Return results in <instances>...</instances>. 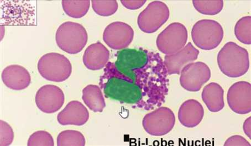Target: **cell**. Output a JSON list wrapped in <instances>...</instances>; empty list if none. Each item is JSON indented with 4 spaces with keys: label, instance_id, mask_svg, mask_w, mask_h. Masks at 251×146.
Returning <instances> with one entry per match:
<instances>
[{
    "label": "cell",
    "instance_id": "484cf974",
    "mask_svg": "<svg viewBox=\"0 0 251 146\" xmlns=\"http://www.w3.org/2000/svg\"><path fill=\"white\" fill-rule=\"evenodd\" d=\"M0 128H1L0 146H8L11 145L14 140L15 137L12 128L9 124L2 120H0Z\"/></svg>",
    "mask_w": 251,
    "mask_h": 146
},
{
    "label": "cell",
    "instance_id": "d4e9b609",
    "mask_svg": "<svg viewBox=\"0 0 251 146\" xmlns=\"http://www.w3.org/2000/svg\"><path fill=\"white\" fill-rule=\"evenodd\" d=\"M54 142L52 136L45 131H38L30 136L28 146H53Z\"/></svg>",
    "mask_w": 251,
    "mask_h": 146
},
{
    "label": "cell",
    "instance_id": "4316f807",
    "mask_svg": "<svg viewBox=\"0 0 251 146\" xmlns=\"http://www.w3.org/2000/svg\"><path fill=\"white\" fill-rule=\"evenodd\" d=\"M225 146H251L250 143L244 137L235 135L229 137L225 142Z\"/></svg>",
    "mask_w": 251,
    "mask_h": 146
},
{
    "label": "cell",
    "instance_id": "2e32d148",
    "mask_svg": "<svg viewBox=\"0 0 251 146\" xmlns=\"http://www.w3.org/2000/svg\"><path fill=\"white\" fill-rule=\"evenodd\" d=\"M109 50L101 42L89 45L85 51L83 61L88 69L97 71L102 69L109 62Z\"/></svg>",
    "mask_w": 251,
    "mask_h": 146
},
{
    "label": "cell",
    "instance_id": "cb8c5ba5",
    "mask_svg": "<svg viewBox=\"0 0 251 146\" xmlns=\"http://www.w3.org/2000/svg\"><path fill=\"white\" fill-rule=\"evenodd\" d=\"M93 10L97 14L103 17L110 16L115 14L118 10V3L115 0L111 1H92Z\"/></svg>",
    "mask_w": 251,
    "mask_h": 146
},
{
    "label": "cell",
    "instance_id": "d6986e66",
    "mask_svg": "<svg viewBox=\"0 0 251 146\" xmlns=\"http://www.w3.org/2000/svg\"><path fill=\"white\" fill-rule=\"evenodd\" d=\"M82 99L86 106L94 112L101 113L106 106L104 97L98 85L89 84L83 90Z\"/></svg>",
    "mask_w": 251,
    "mask_h": 146
},
{
    "label": "cell",
    "instance_id": "9c48e42d",
    "mask_svg": "<svg viewBox=\"0 0 251 146\" xmlns=\"http://www.w3.org/2000/svg\"><path fill=\"white\" fill-rule=\"evenodd\" d=\"M180 83L189 92L200 91L202 85L211 77L210 68L202 62L191 63L185 66L180 72Z\"/></svg>",
    "mask_w": 251,
    "mask_h": 146
},
{
    "label": "cell",
    "instance_id": "ffe728a7",
    "mask_svg": "<svg viewBox=\"0 0 251 146\" xmlns=\"http://www.w3.org/2000/svg\"><path fill=\"white\" fill-rule=\"evenodd\" d=\"M63 9L69 17L74 19H80L85 16L89 10L90 1H62Z\"/></svg>",
    "mask_w": 251,
    "mask_h": 146
},
{
    "label": "cell",
    "instance_id": "44dd1931",
    "mask_svg": "<svg viewBox=\"0 0 251 146\" xmlns=\"http://www.w3.org/2000/svg\"><path fill=\"white\" fill-rule=\"evenodd\" d=\"M57 143L58 146H84L86 140L79 131L65 130L58 135Z\"/></svg>",
    "mask_w": 251,
    "mask_h": 146
},
{
    "label": "cell",
    "instance_id": "9a60e30c",
    "mask_svg": "<svg viewBox=\"0 0 251 146\" xmlns=\"http://www.w3.org/2000/svg\"><path fill=\"white\" fill-rule=\"evenodd\" d=\"M1 78L6 86L15 91L27 88L31 82L29 72L23 66L11 65L4 68Z\"/></svg>",
    "mask_w": 251,
    "mask_h": 146
},
{
    "label": "cell",
    "instance_id": "8fae6325",
    "mask_svg": "<svg viewBox=\"0 0 251 146\" xmlns=\"http://www.w3.org/2000/svg\"><path fill=\"white\" fill-rule=\"evenodd\" d=\"M64 101L62 90L52 84L43 85L38 89L35 97L38 108L46 114L57 112L63 106Z\"/></svg>",
    "mask_w": 251,
    "mask_h": 146
},
{
    "label": "cell",
    "instance_id": "83f0119b",
    "mask_svg": "<svg viewBox=\"0 0 251 146\" xmlns=\"http://www.w3.org/2000/svg\"><path fill=\"white\" fill-rule=\"evenodd\" d=\"M121 3L123 6L127 8L128 10H135L139 9L143 6H144L146 2L145 0H130V1H127V0H121Z\"/></svg>",
    "mask_w": 251,
    "mask_h": 146
},
{
    "label": "cell",
    "instance_id": "ac0fdd59",
    "mask_svg": "<svg viewBox=\"0 0 251 146\" xmlns=\"http://www.w3.org/2000/svg\"><path fill=\"white\" fill-rule=\"evenodd\" d=\"M224 91L220 84L212 83L203 89L201 97L207 108L213 113L222 110L225 106Z\"/></svg>",
    "mask_w": 251,
    "mask_h": 146
},
{
    "label": "cell",
    "instance_id": "4fadbf2b",
    "mask_svg": "<svg viewBox=\"0 0 251 146\" xmlns=\"http://www.w3.org/2000/svg\"><path fill=\"white\" fill-rule=\"evenodd\" d=\"M199 51L188 42L182 49L176 53L167 55L164 57V63L168 74L170 75H179L183 68L193 63L198 59Z\"/></svg>",
    "mask_w": 251,
    "mask_h": 146
},
{
    "label": "cell",
    "instance_id": "52a82bcc",
    "mask_svg": "<svg viewBox=\"0 0 251 146\" xmlns=\"http://www.w3.org/2000/svg\"><path fill=\"white\" fill-rule=\"evenodd\" d=\"M170 16V11L165 3L151 2L138 16V27L144 33H153L167 22Z\"/></svg>",
    "mask_w": 251,
    "mask_h": 146
},
{
    "label": "cell",
    "instance_id": "603a6c76",
    "mask_svg": "<svg viewBox=\"0 0 251 146\" xmlns=\"http://www.w3.org/2000/svg\"><path fill=\"white\" fill-rule=\"evenodd\" d=\"M235 34L238 41L246 45L251 44V17H242L237 21Z\"/></svg>",
    "mask_w": 251,
    "mask_h": 146
},
{
    "label": "cell",
    "instance_id": "ba28073f",
    "mask_svg": "<svg viewBox=\"0 0 251 146\" xmlns=\"http://www.w3.org/2000/svg\"><path fill=\"white\" fill-rule=\"evenodd\" d=\"M176 117L173 111L162 106L145 116L142 125L146 132L151 136L166 135L174 128Z\"/></svg>",
    "mask_w": 251,
    "mask_h": 146
},
{
    "label": "cell",
    "instance_id": "6da1fadb",
    "mask_svg": "<svg viewBox=\"0 0 251 146\" xmlns=\"http://www.w3.org/2000/svg\"><path fill=\"white\" fill-rule=\"evenodd\" d=\"M105 74L101 77L100 85L106 97L127 103L140 101L142 91L116 68L115 64L108 63Z\"/></svg>",
    "mask_w": 251,
    "mask_h": 146
},
{
    "label": "cell",
    "instance_id": "f1b7e54d",
    "mask_svg": "<svg viewBox=\"0 0 251 146\" xmlns=\"http://www.w3.org/2000/svg\"><path fill=\"white\" fill-rule=\"evenodd\" d=\"M251 117H249L247 119L244 123V131L245 134L248 136L250 139H251Z\"/></svg>",
    "mask_w": 251,
    "mask_h": 146
},
{
    "label": "cell",
    "instance_id": "8992f818",
    "mask_svg": "<svg viewBox=\"0 0 251 146\" xmlns=\"http://www.w3.org/2000/svg\"><path fill=\"white\" fill-rule=\"evenodd\" d=\"M187 28L178 22L172 23L159 34L156 41L158 50L164 54L171 55L182 49L187 44Z\"/></svg>",
    "mask_w": 251,
    "mask_h": 146
},
{
    "label": "cell",
    "instance_id": "e0dca14e",
    "mask_svg": "<svg viewBox=\"0 0 251 146\" xmlns=\"http://www.w3.org/2000/svg\"><path fill=\"white\" fill-rule=\"evenodd\" d=\"M204 116V110L200 102L189 100L181 105L178 111V119L184 126L193 128L199 125Z\"/></svg>",
    "mask_w": 251,
    "mask_h": 146
},
{
    "label": "cell",
    "instance_id": "7402d4cb",
    "mask_svg": "<svg viewBox=\"0 0 251 146\" xmlns=\"http://www.w3.org/2000/svg\"><path fill=\"white\" fill-rule=\"evenodd\" d=\"M193 5L196 10L205 15H218L222 11L224 1L222 0H194Z\"/></svg>",
    "mask_w": 251,
    "mask_h": 146
},
{
    "label": "cell",
    "instance_id": "7a4b0ae2",
    "mask_svg": "<svg viewBox=\"0 0 251 146\" xmlns=\"http://www.w3.org/2000/svg\"><path fill=\"white\" fill-rule=\"evenodd\" d=\"M218 63L221 71L230 78L244 76L250 68L248 50L235 42H227L218 55Z\"/></svg>",
    "mask_w": 251,
    "mask_h": 146
},
{
    "label": "cell",
    "instance_id": "277c9868",
    "mask_svg": "<svg viewBox=\"0 0 251 146\" xmlns=\"http://www.w3.org/2000/svg\"><path fill=\"white\" fill-rule=\"evenodd\" d=\"M37 67L43 78L54 83L66 81L72 72V65L69 59L57 53L42 56L39 60Z\"/></svg>",
    "mask_w": 251,
    "mask_h": 146
},
{
    "label": "cell",
    "instance_id": "5bb4252c",
    "mask_svg": "<svg viewBox=\"0 0 251 146\" xmlns=\"http://www.w3.org/2000/svg\"><path fill=\"white\" fill-rule=\"evenodd\" d=\"M87 108L79 101L69 102L57 115L58 123L62 125H84L89 119Z\"/></svg>",
    "mask_w": 251,
    "mask_h": 146
},
{
    "label": "cell",
    "instance_id": "5b68a950",
    "mask_svg": "<svg viewBox=\"0 0 251 146\" xmlns=\"http://www.w3.org/2000/svg\"><path fill=\"white\" fill-rule=\"evenodd\" d=\"M192 40L195 45L204 50L216 49L224 38V29L217 21L202 20L194 25L192 31Z\"/></svg>",
    "mask_w": 251,
    "mask_h": 146
},
{
    "label": "cell",
    "instance_id": "30bf717a",
    "mask_svg": "<svg viewBox=\"0 0 251 146\" xmlns=\"http://www.w3.org/2000/svg\"><path fill=\"white\" fill-rule=\"evenodd\" d=\"M134 31L130 25L122 22H115L108 25L103 33V40L114 50H122L131 44Z\"/></svg>",
    "mask_w": 251,
    "mask_h": 146
},
{
    "label": "cell",
    "instance_id": "7c38bea8",
    "mask_svg": "<svg viewBox=\"0 0 251 146\" xmlns=\"http://www.w3.org/2000/svg\"><path fill=\"white\" fill-rule=\"evenodd\" d=\"M229 107L238 114H246L251 111V84L248 82L239 81L232 84L227 96Z\"/></svg>",
    "mask_w": 251,
    "mask_h": 146
},
{
    "label": "cell",
    "instance_id": "3957f363",
    "mask_svg": "<svg viewBox=\"0 0 251 146\" xmlns=\"http://www.w3.org/2000/svg\"><path fill=\"white\" fill-rule=\"evenodd\" d=\"M88 40L86 29L76 22L62 23L55 34V41L59 48L69 54L79 53L87 44Z\"/></svg>",
    "mask_w": 251,
    "mask_h": 146
}]
</instances>
